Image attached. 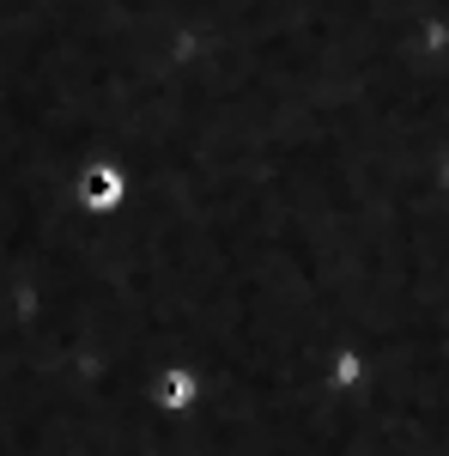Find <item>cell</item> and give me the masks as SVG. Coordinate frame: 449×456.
Wrapping results in <instances>:
<instances>
[{
    "mask_svg": "<svg viewBox=\"0 0 449 456\" xmlns=\"http://www.w3.org/2000/svg\"><path fill=\"white\" fill-rule=\"evenodd\" d=\"M195 395H201V384H195V371H182V365H171V371H158V384H152V402L158 408H195Z\"/></svg>",
    "mask_w": 449,
    "mask_h": 456,
    "instance_id": "obj_1",
    "label": "cell"
},
{
    "mask_svg": "<svg viewBox=\"0 0 449 456\" xmlns=\"http://www.w3.org/2000/svg\"><path fill=\"white\" fill-rule=\"evenodd\" d=\"M79 195H85V208H116V201H122V176L116 171H85Z\"/></svg>",
    "mask_w": 449,
    "mask_h": 456,
    "instance_id": "obj_2",
    "label": "cell"
},
{
    "mask_svg": "<svg viewBox=\"0 0 449 456\" xmlns=\"http://www.w3.org/2000/svg\"><path fill=\"white\" fill-rule=\"evenodd\" d=\"M358 378H365V365H358L352 353H341V359H334V384H358Z\"/></svg>",
    "mask_w": 449,
    "mask_h": 456,
    "instance_id": "obj_3",
    "label": "cell"
}]
</instances>
